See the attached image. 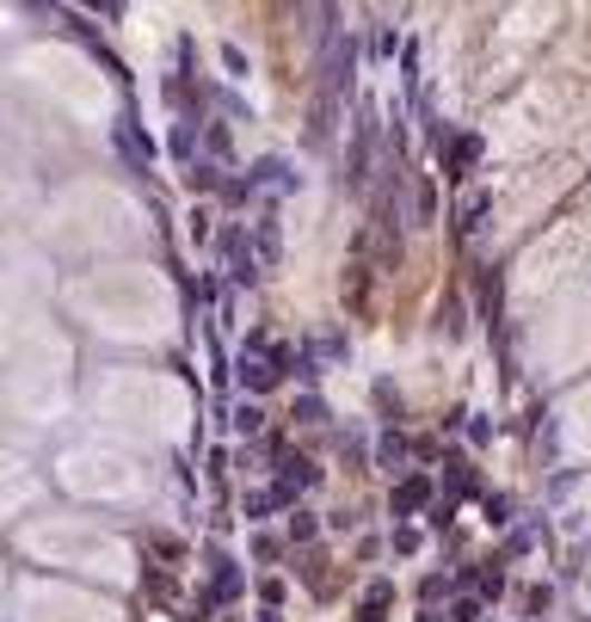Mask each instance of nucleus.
Returning a JSON list of instances; mask_svg holds the SVG:
<instances>
[{
    "label": "nucleus",
    "instance_id": "nucleus-1",
    "mask_svg": "<svg viewBox=\"0 0 591 622\" xmlns=\"http://www.w3.org/2000/svg\"><path fill=\"white\" fill-rule=\"evenodd\" d=\"M247 198H259V191H272V198H284V191H296V172H289V160L284 155H265V160H253L247 167Z\"/></svg>",
    "mask_w": 591,
    "mask_h": 622
},
{
    "label": "nucleus",
    "instance_id": "nucleus-2",
    "mask_svg": "<svg viewBox=\"0 0 591 622\" xmlns=\"http://www.w3.org/2000/svg\"><path fill=\"white\" fill-rule=\"evenodd\" d=\"M315 481H321V468L308 463V456H284V451H277V481H272V487H277V500H284V505H296V493L315 487Z\"/></svg>",
    "mask_w": 591,
    "mask_h": 622
},
{
    "label": "nucleus",
    "instance_id": "nucleus-3",
    "mask_svg": "<svg viewBox=\"0 0 591 622\" xmlns=\"http://www.w3.org/2000/svg\"><path fill=\"white\" fill-rule=\"evenodd\" d=\"M223 271L235 284H259V259H253V247H247L240 228H223Z\"/></svg>",
    "mask_w": 591,
    "mask_h": 622
},
{
    "label": "nucleus",
    "instance_id": "nucleus-4",
    "mask_svg": "<svg viewBox=\"0 0 591 622\" xmlns=\"http://www.w3.org/2000/svg\"><path fill=\"white\" fill-rule=\"evenodd\" d=\"M370 160H376V118H357V130H352V191H364V179H370Z\"/></svg>",
    "mask_w": 591,
    "mask_h": 622
},
{
    "label": "nucleus",
    "instance_id": "nucleus-5",
    "mask_svg": "<svg viewBox=\"0 0 591 622\" xmlns=\"http://www.w3.org/2000/svg\"><path fill=\"white\" fill-rule=\"evenodd\" d=\"M425 505H432V481H425V475H401V481H394V493H388L394 517H413V512H425Z\"/></svg>",
    "mask_w": 591,
    "mask_h": 622
},
{
    "label": "nucleus",
    "instance_id": "nucleus-6",
    "mask_svg": "<svg viewBox=\"0 0 591 622\" xmlns=\"http://www.w3.org/2000/svg\"><path fill=\"white\" fill-rule=\"evenodd\" d=\"M118 148H124V160H130L136 172H148V160H155V142L142 136V124H136L130 111L118 118Z\"/></svg>",
    "mask_w": 591,
    "mask_h": 622
},
{
    "label": "nucleus",
    "instance_id": "nucleus-7",
    "mask_svg": "<svg viewBox=\"0 0 591 622\" xmlns=\"http://www.w3.org/2000/svg\"><path fill=\"white\" fill-rule=\"evenodd\" d=\"M456 585H474V598L486 604V598H500V592H505V567H500V561H474V567H462V573H456Z\"/></svg>",
    "mask_w": 591,
    "mask_h": 622
},
{
    "label": "nucleus",
    "instance_id": "nucleus-8",
    "mask_svg": "<svg viewBox=\"0 0 591 622\" xmlns=\"http://www.w3.org/2000/svg\"><path fill=\"white\" fill-rule=\"evenodd\" d=\"M235 376H240V388H253V395H265V388L284 383V376L272 371V358H253V352H240V358H235Z\"/></svg>",
    "mask_w": 591,
    "mask_h": 622
},
{
    "label": "nucleus",
    "instance_id": "nucleus-9",
    "mask_svg": "<svg viewBox=\"0 0 591 622\" xmlns=\"http://www.w3.org/2000/svg\"><path fill=\"white\" fill-rule=\"evenodd\" d=\"M277 253H284V235H277V216L265 210L259 223H253V259H259V265H277Z\"/></svg>",
    "mask_w": 591,
    "mask_h": 622
},
{
    "label": "nucleus",
    "instance_id": "nucleus-10",
    "mask_svg": "<svg viewBox=\"0 0 591 622\" xmlns=\"http://www.w3.org/2000/svg\"><path fill=\"white\" fill-rule=\"evenodd\" d=\"M388 610H394V585L388 580H376L364 598H357V622H388Z\"/></svg>",
    "mask_w": 591,
    "mask_h": 622
},
{
    "label": "nucleus",
    "instance_id": "nucleus-11",
    "mask_svg": "<svg viewBox=\"0 0 591 622\" xmlns=\"http://www.w3.org/2000/svg\"><path fill=\"white\" fill-rule=\"evenodd\" d=\"M474 160H481V136H450V155H444V172H450V179H462Z\"/></svg>",
    "mask_w": 591,
    "mask_h": 622
},
{
    "label": "nucleus",
    "instance_id": "nucleus-12",
    "mask_svg": "<svg viewBox=\"0 0 591 622\" xmlns=\"http://www.w3.org/2000/svg\"><path fill=\"white\" fill-rule=\"evenodd\" d=\"M401 463H407V437H401V425H388V432L376 437V468H388V475H394Z\"/></svg>",
    "mask_w": 591,
    "mask_h": 622
},
{
    "label": "nucleus",
    "instance_id": "nucleus-13",
    "mask_svg": "<svg viewBox=\"0 0 591 622\" xmlns=\"http://www.w3.org/2000/svg\"><path fill=\"white\" fill-rule=\"evenodd\" d=\"M444 481H450V493H444V500L456 505L462 493H474V463H469V456H444Z\"/></svg>",
    "mask_w": 591,
    "mask_h": 622
},
{
    "label": "nucleus",
    "instance_id": "nucleus-14",
    "mask_svg": "<svg viewBox=\"0 0 591 622\" xmlns=\"http://www.w3.org/2000/svg\"><path fill=\"white\" fill-rule=\"evenodd\" d=\"M486 210H493V198H486V191H474V198H462V216H456V228H462V235H474V228L486 223Z\"/></svg>",
    "mask_w": 591,
    "mask_h": 622
},
{
    "label": "nucleus",
    "instance_id": "nucleus-15",
    "mask_svg": "<svg viewBox=\"0 0 591 622\" xmlns=\"http://www.w3.org/2000/svg\"><path fill=\"white\" fill-rule=\"evenodd\" d=\"M284 376H296L303 388H315V383H321V364L308 358V345H303V352H289V371H284Z\"/></svg>",
    "mask_w": 591,
    "mask_h": 622
},
{
    "label": "nucleus",
    "instance_id": "nucleus-16",
    "mask_svg": "<svg viewBox=\"0 0 591 622\" xmlns=\"http://www.w3.org/2000/svg\"><path fill=\"white\" fill-rule=\"evenodd\" d=\"M481 512H486V524H493V530H505V524H512V493H486Z\"/></svg>",
    "mask_w": 591,
    "mask_h": 622
},
{
    "label": "nucleus",
    "instance_id": "nucleus-17",
    "mask_svg": "<svg viewBox=\"0 0 591 622\" xmlns=\"http://www.w3.org/2000/svg\"><path fill=\"white\" fill-rule=\"evenodd\" d=\"M228 425H235L240 437H259V432H265V413L253 407V401H240V407H235V419H228Z\"/></svg>",
    "mask_w": 591,
    "mask_h": 622
},
{
    "label": "nucleus",
    "instance_id": "nucleus-18",
    "mask_svg": "<svg viewBox=\"0 0 591 622\" xmlns=\"http://www.w3.org/2000/svg\"><path fill=\"white\" fill-rule=\"evenodd\" d=\"M296 419H303V425H321V419H327V401H321L315 388H303V395H296Z\"/></svg>",
    "mask_w": 591,
    "mask_h": 622
},
{
    "label": "nucleus",
    "instance_id": "nucleus-19",
    "mask_svg": "<svg viewBox=\"0 0 591 622\" xmlns=\"http://www.w3.org/2000/svg\"><path fill=\"white\" fill-rule=\"evenodd\" d=\"M303 580H308V585H315V592H321V598H327V592H333V580H327V555H321V549H308V567H303Z\"/></svg>",
    "mask_w": 591,
    "mask_h": 622
},
{
    "label": "nucleus",
    "instance_id": "nucleus-20",
    "mask_svg": "<svg viewBox=\"0 0 591 622\" xmlns=\"http://www.w3.org/2000/svg\"><path fill=\"white\" fill-rule=\"evenodd\" d=\"M247 517H265V512H284V500H277V487H259V493H247V505H240Z\"/></svg>",
    "mask_w": 591,
    "mask_h": 622
},
{
    "label": "nucleus",
    "instance_id": "nucleus-21",
    "mask_svg": "<svg viewBox=\"0 0 591 622\" xmlns=\"http://www.w3.org/2000/svg\"><path fill=\"white\" fill-rule=\"evenodd\" d=\"M536 543H542V524H524V530H512V536H505V555H530Z\"/></svg>",
    "mask_w": 591,
    "mask_h": 622
},
{
    "label": "nucleus",
    "instance_id": "nucleus-22",
    "mask_svg": "<svg viewBox=\"0 0 591 622\" xmlns=\"http://www.w3.org/2000/svg\"><path fill=\"white\" fill-rule=\"evenodd\" d=\"M315 512H289V543H315Z\"/></svg>",
    "mask_w": 591,
    "mask_h": 622
},
{
    "label": "nucleus",
    "instance_id": "nucleus-23",
    "mask_svg": "<svg viewBox=\"0 0 591 622\" xmlns=\"http://www.w3.org/2000/svg\"><path fill=\"white\" fill-rule=\"evenodd\" d=\"M185 179H191V191H210L216 186V160H191V167H185Z\"/></svg>",
    "mask_w": 591,
    "mask_h": 622
},
{
    "label": "nucleus",
    "instance_id": "nucleus-24",
    "mask_svg": "<svg viewBox=\"0 0 591 622\" xmlns=\"http://www.w3.org/2000/svg\"><path fill=\"white\" fill-rule=\"evenodd\" d=\"M450 592V580H444V573H425V580H420V598H425V610H437V598H444Z\"/></svg>",
    "mask_w": 591,
    "mask_h": 622
},
{
    "label": "nucleus",
    "instance_id": "nucleus-25",
    "mask_svg": "<svg viewBox=\"0 0 591 622\" xmlns=\"http://www.w3.org/2000/svg\"><path fill=\"white\" fill-rule=\"evenodd\" d=\"M481 610H486L481 598H456V604H450V616H444V622H481Z\"/></svg>",
    "mask_w": 591,
    "mask_h": 622
},
{
    "label": "nucleus",
    "instance_id": "nucleus-26",
    "mask_svg": "<svg viewBox=\"0 0 591 622\" xmlns=\"http://www.w3.org/2000/svg\"><path fill=\"white\" fill-rule=\"evenodd\" d=\"M462 425H469V437H474V444H486V437H493V419H481V413H469Z\"/></svg>",
    "mask_w": 591,
    "mask_h": 622
},
{
    "label": "nucleus",
    "instance_id": "nucleus-27",
    "mask_svg": "<svg viewBox=\"0 0 591 622\" xmlns=\"http://www.w3.org/2000/svg\"><path fill=\"white\" fill-rule=\"evenodd\" d=\"M394 549H401V555H413V549H420V530L401 524V530H394Z\"/></svg>",
    "mask_w": 591,
    "mask_h": 622
},
{
    "label": "nucleus",
    "instance_id": "nucleus-28",
    "mask_svg": "<svg viewBox=\"0 0 591 622\" xmlns=\"http://www.w3.org/2000/svg\"><path fill=\"white\" fill-rule=\"evenodd\" d=\"M259 598H265V610H277V604H284V580H265Z\"/></svg>",
    "mask_w": 591,
    "mask_h": 622
},
{
    "label": "nucleus",
    "instance_id": "nucleus-29",
    "mask_svg": "<svg viewBox=\"0 0 591 622\" xmlns=\"http://www.w3.org/2000/svg\"><path fill=\"white\" fill-rule=\"evenodd\" d=\"M549 598H554V592H549V585H530V598H524V604H530V610H536V622H542V610H549Z\"/></svg>",
    "mask_w": 591,
    "mask_h": 622
},
{
    "label": "nucleus",
    "instance_id": "nucleus-30",
    "mask_svg": "<svg viewBox=\"0 0 591 622\" xmlns=\"http://www.w3.org/2000/svg\"><path fill=\"white\" fill-rule=\"evenodd\" d=\"M450 517H456V505H450V500H432V530H444Z\"/></svg>",
    "mask_w": 591,
    "mask_h": 622
},
{
    "label": "nucleus",
    "instance_id": "nucleus-31",
    "mask_svg": "<svg viewBox=\"0 0 591 622\" xmlns=\"http://www.w3.org/2000/svg\"><path fill=\"white\" fill-rule=\"evenodd\" d=\"M259 622H277V616H272V610H265V616H259Z\"/></svg>",
    "mask_w": 591,
    "mask_h": 622
}]
</instances>
